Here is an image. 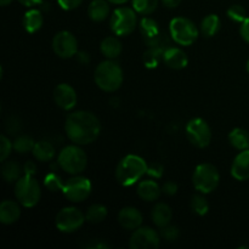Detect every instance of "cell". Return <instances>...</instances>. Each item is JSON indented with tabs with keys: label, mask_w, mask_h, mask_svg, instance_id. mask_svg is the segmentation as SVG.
Here are the masks:
<instances>
[{
	"label": "cell",
	"mask_w": 249,
	"mask_h": 249,
	"mask_svg": "<svg viewBox=\"0 0 249 249\" xmlns=\"http://www.w3.org/2000/svg\"><path fill=\"white\" fill-rule=\"evenodd\" d=\"M169 34L173 40L181 46H190L197 40L199 29L186 17H175L169 23Z\"/></svg>",
	"instance_id": "cell-7"
},
{
	"label": "cell",
	"mask_w": 249,
	"mask_h": 249,
	"mask_svg": "<svg viewBox=\"0 0 249 249\" xmlns=\"http://www.w3.org/2000/svg\"><path fill=\"white\" fill-rule=\"evenodd\" d=\"M226 14L231 21L241 22V23L247 18V12H246L245 7L241 6V5H232V6L229 7Z\"/></svg>",
	"instance_id": "cell-35"
},
{
	"label": "cell",
	"mask_w": 249,
	"mask_h": 249,
	"mask_svg": "<svg viewBox=\"0 0 249 249\" xmlns=\"http://www.w3.org/2000/svg\"><path fill=\"white\" fill-rule=\"evenodd\" d=\"M181 2V0H162V4L168 9H175Z\"/></svg>",
	"instance_id": "cell-45"
},
{
	"label": "cell",
	"mask_w": 249,
	"mask_h": 249,
	"mask_svg": "<svg viewBox=\"0 0 249 249\" xmlns=\"http://www.w3.org/2000/svg\"><path fill=\"white\" fill-rule=\"evenodd\" d=\"M229 142L233 148L245 151L249 148V133L246 129L235 128L229 134Z\"/></svg>",
	"instance_id": "cell-26"
},
{
	"label": "cell",
	"mask_w": 249,
	"mask_h": 249,
	"mask_svg": "<svg viewBox=\"0 0 249 249\" xmlns=\"http://www.w3.org/2000/svg\"><path fill=\"white\" fill-rule=\"evenodd\" d=\"M36 172V163L32 162V160H28V162H26V164L23 165V174L32 175V177H34Z\"/></svg>",
	"instance_id": "cell-42"
},
{
	"label": "cell",
	"mask_w": 249,
	"mask_h": 249,
	"mask_svg": "<svg viewBox=\"0 0 249 249\" xmlns=\"http://www.w3.org/2000/svg\"><path fill=\"white\" fill-rule=\"evenodd\" d=\"M163 61L172 70H184L189 65V57L186 53L179 48H167L163 55Z\"/></svg>",
	"instance_id": "cell-17"
},
{
	"label": "cell",
	"mask_w": 249,
	"mask_h": 249,
	"mask_svg": "<svg viewBox=\"0 0 249 249\" xmlns=\"http://www.w3.org/2000/svg\"><path fill=\"white\" fill-rule=\"evenodd\" d=\"M220 27H221V21L220 18H219L218 15L211 14L202 19L199 31L202 32V34H203L204 36H207V38H212V36H214L219 31H220Z\"/></svg>",
	"instance_id": "cell-27"
},
{
	"label": "cell",
	"mask_w": 249,
	"mask_h": 249,
	"mask_svg": "<svg viewBox=\"0 0 249 249\" xmlns=\"http://www.w3.org/2000/svg\"><path fill=\"white\" fill-rule=\"evenodd\" d=\"M77 60L79 61L82 65H87L88 62H90V56L88 53H84V51H78V53L75 55Z\"/></svg>",
	"instance_id": "cell-43"
},
{
	"label": "cell",
	"mask_w": 249,
	"mask_h": 249,
	"mask_svg": "<svg viewBox=\"0 0 249 249\" xmlns=\"http://www.w3.org/2000/svg\"><path fill=\"white\" fill-rule=\"evenodd\" d=\"M162 192L167 196H174L178 192V185L174 181H167L162 186Z\"/></svg>",
	"instance_id": "cell-40"
},
{
	"label": "cell",
	"mask_w": 249,
	"mask_h": 249,
	"mask_svg": "<svg viewBox=\"0 0 249 249\" xmlns=\"http://www.w3.org/2000/svg\"><path fill=\"white\" fill-rule=\"evenodd\" d=\"M32 153H33L34 158L39 162H50L55 157L56 150L51 142L46 140H40L36 142Z\"/></svg>",
	"instance_id": "cell-25"
},
{
	"label": "cell",
	"mask_w": 249,
	"mask_h": 249,
	"mask_svg": "<svg viewBox=\"0 0 249 249\" xmlns=\"http://www.w3.org/2000/svg\"><path fill=\"white\" fill-rule=\"evenodd\" d=\"M139 28H140L141 34H142L143 39L148 46L163 45V34L160 33V26L155 19L150 18V17H143L141 19Z\"/></svg>",
	"instance_id": "cell-15"
},
{
	"label": "cell",
	"mask_w": 249,
	"mask_h": 249,
	"mask_svg": "<svg viewBox=\"0 0 249 249\" xmlns=\"http://www.w3.org/2000/svg\"><path fill=\"white\" fill-rule=\"evenodd\" d=\"M136 194L142 201L155 202L160 198L162 194V187L153 180H142V181H139Z\"/></svg>",
	"instance_id": "cell-19"
},
{
	"label": "cell",
	"mask_w": 249,
	"mask_h": 249,
	"mask_svg": "<svg viewBox=\"0 0 249 249\" xmlns=\"http://www.w3.org/2000/svg\"><path fill=\"white\" fill-rule=\"evenodd\" d=\"M53 100L61 109L71 111L77 106L78 96L72 85L62 83V84H58L53 90Z\"/></svg>",
	"instance_id": "cell-14"
},
{
	"label": "cell",
	"mask_w": 249,
	"mask_h": 249,
	"mask_svg": "<svg viewBox=\"0 0 249 249\" xmlns=\"http://www.w3.org/2000/svg\"><path fill=\"white\" fill-rule=\"evenodd\" d=\"M108 2H111V4H116V5H123L125 4V2H128L129 0H107Z\"/></svg>",
	"instance_id": "cell-46"
},
{
	"label": "cell",
	"mask_w": 249,
	"mask_h": 249,
	"mask_svg": "<svg viewBox=\"0 0 249 249\" xmlns=\"http://www.w3.org/2000/svg\"><path fill=\"white\" fill-rule=\"evenodd\" d=\"M109 15V5L107 0H92L88 7V16L94 22H104Z\"/></svg>",
	"instance_id": "cell-23"
},
{
	"label": "cell",
	"mask_w": 249,
	"mask_h": 249,
	"mask_svg": "<svg viewBox=\"0 0 249 249\" xmlns=\"http://www.w3.org/2000/svg\"><path fill=\"white\" fill-rule=\"evenodd\" d=\"M138 12L130 7H118L109 18V28L117 36H130L138 26Z\"/></svg>",
	"instance_id": "cell-8"
},
{
	"label": "cell",
	"mask_w": 249,
	"mask_h": 249,
	"mask_svg": "<svg viewBox=\"0 0 249 249\" xmlns=\"http://www.w3.org/2000/svg\"><path fill=\"white\" fill-rule=\"evenodd\" d=\"M15 196L21 206L33 208L40 201V185L34 177L23 174V177L15 182Z\"/></svg>",
	"instance_id": "cell-5"
},
{
	"label": "cell",
	"mask_w": 249,
	"mask_h": 249,
	"mask_svg": "<svg viewBox=\"0 0 249 249\" xmlns=\"http://www.w3.org/2000/svg\"><path fill=\"white\" fill-rule=\"evenodd\" d=\"M142 214L135 207H124L118 213V223L125 230H136L142 225Z\"/></svg>",
	"instance_id": "cell-16"
},
{
	"label": "cell",
	"mask_w": 249,
	"mask_h": 249,
	"mask_svg": "<svg viewBox=\"0 0 249 249\" xmlns=\"http://www.w3.org/2000/svg\"><path fill=\"white\" fill-rule=\"evenodd\" d=\"M92 191V185L88 178L82 175H73L63 184L62 192L68 201L73 203L83 202L90 196Z\"/></svg>",
	"instance_id": "cell-10"
},
{
	"label": "cell",
	"mask_w": 249,
	"mask_h": 249,
	"mask_svg": "<svg viewBox=\"0 0 249 249\" xmlns=\"http://www.w3.org/2000/svg\"><path fill=\"white\" fill-rule=\"evenodd\" d=\"M160 245V235L150 226H140L130 237L131 249H156Z\"/></svg>",
	"instance_id": "cell-13"
},
{
	"label": "cell",
	"mask_w": 249,
	"mask_h": 249,
	"mask_svg": "<svg viewBox=\"0 0 249 249\" xmlns=\"http://www.w3.org/2000/svg\"><path fill=\"white\" fill-rule=\"evenodd\" d=\"M151 218H152L153 224H155L157 228L162 229L172 223L173 211L167 203H157L152 208Z\"/></svg>",
	"instance_id": "cell-21"
},
{
	"label": "cell",
	"mask_w": 249,
	"mask_h": 249,
	"mask_svg": "<svg viewBox=\"0 0 249 249\" xmlns=\"http://www.w3.org/2000/svg\"><path fill=\"white\" fill-rule=\"evenodd\" d=\"M18 1L26 7H33L36 6V5L43 4V0H18Z\"/></svg>",
	"instance_id": "cell-44"
},
{
	"label": "cell",
	"mask_w": 249,
	"mask_h": 249,
	"mask_svg": "<svg viewBox=\"0 0 249 249\" xmlns=\"http://www.w3.org/2000/svg\"><path fill=\"white\" fill-rule=\"evenodd\" d=\"M186 138L197 148L209 146L212 141V129L203 118H194L186 124Z\"/></svg>",
	"instance_id": "cell-11"
},
{
	"label": "cell",
	"mask_w": 249,
	"mask_h": 249,
	"mask_svg": "<svg viewBox=\"0 0 249 249\" xmlns=\"http://www.w3.org/2000/svg\"><path fill=\"white\" fill-rule=\"evenodd\" d=\"M57 2L63 10L71 11V10L77 9V7L82 4L83 0H57Z\"/></svg>",
	"instance_id": "cell-39"
},
{
	"label": "cell",
	"mask_w": 249,
	"mask_h": 249,
	"mask_svg": "<svg viewBox=\"0 0 249 249\" xmlns=\"http://www.w3.org/2000/svg\"><path fill=\"white\" fill-rule=\"evenodd\" d=\"M246 68H247V72L249 73V60L247 61V66H246Z\"/></svg>",
	"instance_id": "cell-48"
},
{
	"label": "cell",
	"mask_w": 249,
	"mask_h": 249,
	"mask_svg": "<svg viewBox=\"0 0 249 249\" xmlns=\"http://www.w3.org/2000/svg\"><path fill=\"white\" fill-rule=\"evenodd\" d=\"M44 17L40 10L31 9L24 14L23 16V27L26 32L33 34L38 32L43 27Z\"/></svg>",
	"instance_id": "cell-24"
},
{
	"label": "cell",
	"mask_w": 249,
	"mask_h": 249,
	"mask_svg": "<svg viewBox=\"0 0 249 249\" xmlns=\"http://www.w3.org/2000/svg\"><path fill=\"white\" fill-rule=\"evenodd\" d=\"M231 175L238 181L249 180V148L236 156L231 165Z\"/></svg>",
	"instance_id": "cell-18"
},
{
	"label": "cell",
	"mask_w": 249,
	"mask_h": 249,
	"mask_svg": "<svg viewBox=\"0 0 249 249\" xmlns=\"http://www.w3.org/2000/svg\"><path fill=\"white\" fill-rule=\"evenodd\" d=\"M160 237L163 238V240H165L167 242H174V241H177L178 238H179L180 236V230L177 228V226L174 225H167L164 226V228L160 229Z\"/></svg>",
	"instance_id": "cell-36"
},
{
	"label": "cell",
	"mask_w": 249,
	"mask_h": 249,
	"mask_svg": "<svg viewBox=\"0 0 249 249\" xmlns=\"http://www.w3.org/2000/svg\"><path fill=\"white\" fill-rule=\"evenodd\" d=\"M65 131L67 138L75 145H90L100 136L101 123L91 112L75 111L66 118Z\"/></svg>",
	"instance_id": "cell-1"
},
{
	"label": "cell",
	"mask_w": 249,
	"mask_h": 249,
	"mask_svg": "<svg viewBox=\"0 0 249 249\" xmlns=\"http://www.w3.org/2000/svg\"><path fill=\"white\" fill-rule=\"evenodd\" d=\"M84 221H87L85 214H83L80 209L75 207H66L56 214L55 225L60 232L73 233L82 228Z\"/></svg>",
	"instance_id": "cell-9"
},
{
	"label": "cell",
	"mask_w": 249,
	"mask_h": 249,
	"mask_svg": "<svg viewBox=\"0 0 249 249\" xmlns=\"http://www.w3.org/2000/svg\"><path fill=\"white\" fill-rule=\"evenodd\" d=\"M21 216V208L18 202L6 201L0 204V221L4 225H12Z\"/></svg>",
	"instance_id": "cell-20"
},
{
	"label": "cell",
	"mask_w": 249,
	"mask_h": 249,
	"mask_svg": "<svg viewBox=\"0 0 249 249\" xmlns=\"http://www.w3.org/2000/svg\"><path fill=\"white\" fill-rule=\"evenodd\" d=\"M0 141H1L0 142V160L5 162L11 155V151L14 150V142H11L10 139H7L5 135H1Z\"/></svg>",
	"instance_id": "cell-37"
},
{
	"label": "cell",
	"mask_w": 249,
	"mask_h": 249,
	"mask_svg": "<svg viewBox=\"0 0 249 249\" xmlns=\"http://www.w3.org/2000/svg\"><path fill=\"white\" fill-rule=\"evenodd\" d=\"M36 141L28 135H19L14 141V150L18 153H27L33 151Z\"/></svg>",
	"instance_id": "cell-33"
},
{
	"label": "cell",
	"mask_w": 249,
	"mask_h": 249,
	"mask_svg": "<svg viewBox=\"0 0 249 249\" xmlns=\"http://www.w3.org/2000/svg\"><path fill=\"white\" fill-rule=\"evenodd\" d=\"M108 215V211L104 204H91L85 212V219L90 224H100Z\"/></svg>",
	"instance_id": "cell-30"
},
{
	"label": "cell",
	"mask_w": 249,
	"mask_h": 249,
	"mask_svg": "<svg viewBox=\"0 0 249 249\" xmlns=\"http://www.w3.org/2000/svg\"><path fill=\"white\" fill-rule=\"evenodd\" d=\"M53 50L61 58L74 57L78 53V40L73 33L61 31L53 39Z\"/></svg>",
	"instance_id": "cell-12"
},
{
	"label": "cell",
	"mask_w": 249,
	"mask_h": 249,
	"mask_svg": "<svg viewBox=\"0 0 249 249\" xmlns=\"http://www.w3.org/2000/svg\"><path fill=\"white\" fill-rule=\"evenodd\" d=\"M94 80L97 87L104 91L114 92L123 84V70L116 61L107 58L95 68Z\"/></svg>",
	"instance_id": "cell-3"
},
{
	"label": "cell",
	"mask_w": 249,
	"mask_h": 249,
	"mask_svg": "<svg viewBox=\"0 0 249 249\" xmlns=\"http://www.w3.org/2000/svg\"><path fill=\"white\" fill-rule=\"evenodd\" d=\"M165 49L163 46H150L147 51L143 53V65L147 68H156L163 61V55H164Z\"/></svg>",
	"instance_id": "cell-29"
},
{
	"label": "cell",
	"mask_w": 249,
	"mask_h": 249,
	"mask_svg": "<svg viewBox=\"0 0 249 249\" xmlns=\"http://www.w3.org/2000/svg\"><path fill=\"white\" fill-rule=\"evenodd\" d=\"M12 0H0V5L1 6H7L9 4H11Z\"/></svg>",
	"instance_id": "cell-47"
},
{
	"label": "cell",
	"mask_w": 249,
	"mask_h": 249,
	"mask_svg": "<svg viewBox=\"0 0 249 249\" xmlns=\"http://www.w3.org/2000/svg\"><path fill=\"white\" fill-rule=\"evenodd\" d=\"M100 50L105 57L108 60H114L122 53L123 46L118 36H106L100 44Z\"/></svg>",
	"instance_id": "cell-22"
},
{
	"label": "cell",
	"mask_w": 249,
	"mask_h": 249,
	"mask_svg": "<svg viewBox=\"0 0 249 249\" xmlns=\"http://www.w3.org/2000/svg\"><path fill=\"white\" fill-rule=\"evenodd\" d=\"M240 34H241V36H242L243 40H245L246 43L249 44V17H247V18H246L245 21L241 23Z\"/></svg>",
	"instance_id": "cell-41"
},
{
	"label": "cell",
	"mask_w": 249,
	"mask_h": 249,
	"mask_svg": "<svg viewBox=\"0 0 249 249\" xmlns=\"http://www.w3.org/2000/svg\"><path fill=\"white\" fill-rule=\"evenodd\" d=\"M63 184H65V182H62L61 178L58 177L57 174H55V173H50V174H48L45 177V180H44V185H45L46 189H49L53 192L58 191V190L62 191Z\"/></svg>",
	"instance_id": "cell-34"
},
{
	"label": "cell",
	"mask_w": 249,
	"mask_h": 249,
	"mask_svg": "<svg viewBox=\"0 0 249 249\" xmlns=\"http://www.w3.org/2000/svg\"><path fill=\"white\" fill-rule=\"evenodd\" d=\"M2 163H4V164H2L1 168V174L5 181H6L7 184L16 182L17 180L21 178L22 172H23V167H21V165L17 162H15V160H7V162L5 160V162Z\"/></svg>",
	"instance_id": "cell-28"
},
{
	"label": "cell",
	"mask_w": 249,
	"mask_h": 249,
	"mask_svg": "<svg viewBox=\"0 0 249 249\" xmlns=\"http://www.w3.org/2000/svg\"><path fill=\"white\" fill-rule=\"evenodd\" d=\"M163 172H164V168L160 163H153V164L148 165L147 168V175L156 178V179H160L163 175Z\"/></svg>",
	"instance_id": "cell-38"
},
{
	"label": "cell",
	"mask_w": 249,
	"mask_h": 249,
	"mask_svg": "<svg viewBox=\"0 0 249 249\" xmlns=\"http://www.w3.org/2000/svg\"><path fill=\"white\" fill-rule=\"evenodd\" d=\"M148 164L142 157L136 155H128L119 160L116 168L117 181L122 186H133L140 181L143 175L147 174Z\"/></svg>",
	"instance_id": "cell-2"
},
{
	"label": "cell",
	"mask_w": 249,
	"mask_h": 249,
	"mask_svg": "<svg viewBox=\"0 0 249 249\" xmlns=\"http://www.w3.org/2000/svg\"><path fill=\"white\" fill-rule=\"evenodd\" d=\"M195 189L201 194L207 195L215 191L220 182V174L215 165L211 163H202L196 167L192 177Z\"/></svg>",
	"instance_id": "cell-6"
},
{
	"label": "cell",
	"mask_w": 249,
	"mask_h": 249,
	"mask_svg": "<svg viewBox=\"0 0 249 249\" xmlns=\"http://www.w3.org/2000/svg\"><path fill=\"white\" fill-rule=\"evenodd\" d=\"M190 207H191V211L199 216L206 215L209 212L208 201L202 195H195V196H192L191 201H190Z\"/></svg>",
	"instance_id": "cell-32"
},
{
	"label": "cell",
	"mask_w": 249,
	"mask_h": 249,
	"mask_svg": "<svg viewBox=\"0 0 249 249\" xmlns=\"http://www.w3.org/2000/svg\"><path fill=\"white\" fill-rule=\"evenodd\" d=\"M57 163L63 172L70 175H79L87 169L88 156L79 145H70L62 148Z\"/></svg>",
	"instance_id": "cell-4"
},
{
	"label": "cell",
	"mask_w": 249,
	"mask_h": 249,
	"mask_svg": "<svg viewBox=\"0 0 249 249\" xmlns=\"http://www.w3.org/2000/svg\"><path fill=\"white\" fill-rule=\"evenodd\" d=\"M131 1H133V9L143 16L153 14L158 6V0H131Z\"/></svg>",
	"instance_id": "cell-31"
}]
</instances>
